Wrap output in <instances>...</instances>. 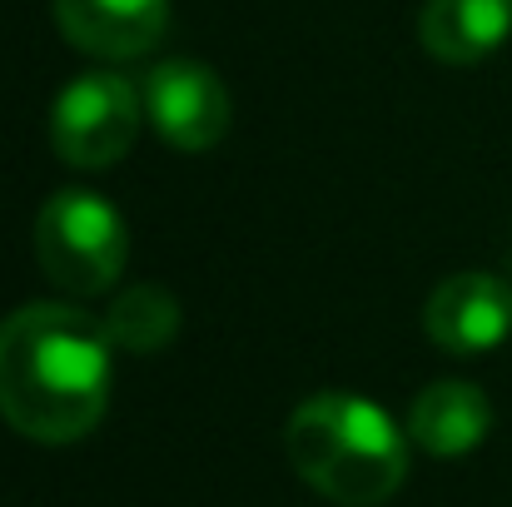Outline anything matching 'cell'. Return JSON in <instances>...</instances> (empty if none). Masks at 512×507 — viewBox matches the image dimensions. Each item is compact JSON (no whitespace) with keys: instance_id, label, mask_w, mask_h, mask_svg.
Returning <instances> with one entry per match:
<instances>
[{"instance_id":"3","label":"cell","mask_w":512,"mask_h":507,"mask_svg":"<svg viewBox=\"0 0 512 507\" xmlns=\"http://www.w3.org/2000/svg\"><path fill=\"white\" fill-rule=\"evenodd\" d=\"M130 254L125 219L90 189H60L35 214V259L70 294H105Z\"/></svg>"},{"instance_id":"6","label":"cell","mask_w":512,"mask_h":507,"mask_svg":"<svg viewBox=\"0 0 512 507\" xmlns=\"http://www.w3.org/2000/svg\"><path fill=\"white\" fill-rule=\"evenodd\" d=\"M423 324L443 353L478 358L512 334V289L498 274L463 269V274H453L433 289Z\"/></svg>"},{"instance_id":"5","label":"cell","mask_w":512,"mask_h":507,"mask_svg":"<svg viewBox=\"0 0 512 507\" xmlns=\"http://www.w3.org/2000/svg\"><path fill=\"white\" fill-rule=\"evenodd\" d=\"M145 115L174 150L194 155L224 140L229 130V90L199 60H165L145 80Z\"/></svg>"},{"instance_id":"1","label":"cell","mask_w":512,"mask_h":507,"mask_svg":"<svg viewBox=\"0 0 512 507\" xmlns=\"http://www.w3.org/2000/svg\"><path fill=\"white\" fill-rule=\"evenodd\" d=\"M110 329L70 304H25L0 324V413L35 443L85 438L110 403Z\"/></svg>"},{"instance_id":"8","label":"cell","mask_w":512,"mask_h":507,"mask_svg":"<svg viewBox=\"0 0 512 507\" xmlns=\"http://www.w3.org/2000/svg\"><path fill=\"white\" fill-rule=\"evenodd\" d=\"M493 428V408L483 398V388L463 383V378H443L428 383L413 408H408V438L433 453V458H463L473 453Z\"/></svg>"},{"instance_id":"10","label":"cell","mask_w":512,"mask_h":507,"mask_svg":"<svg viewBox=\"0 0 512 507\" xmlns=\"http://www.w3.org/2000/svg\"><path fill=\"white\" fill-rule=\"evenodd\" d=\"M105 329H110V343L125 353H160L179 334V304L160 284H135L130 294L115 299Z\"/></svg>"},{"instance_id":"4","label":"cell","mask_w":512,"mask_h":507,"mask_svg":"<svg viewBox=\"0 0 512 507\" xmlns=\"http://www.w3.org/2000/svg\"><path fill=\"white\" fill-rule=\"evenodd\" d=\"M140 110H145V95L125 75L90 70L60 90L50 110V145L75 169H110L130 155L140 135Z\"/></svg>"},{"instance_id":"7","label":"cell","mask_w":512,"mask_h":507,"mask_svg":"<svg viewBox=\"0 0 512 507\" xmlns=\"http://www.w3.org/2000/svg\"><path fill=\"white\" fill-rule=\"evenodd\" d=\"M65 40L100 60H130L160 45L170 0H50Z\"/></svg>"},{"instance_id":"2","label":"cell","mask_w":512,"mask_h":507,"mask_svg":"<svg viewBox=\"0 0 512 507\" xmlns=\"http://www.w3.org/2000/svg\"><path fill=\"white\" fill-rule=\"evenodd\" d=\"M294 473L329 503L378 507L408 478V443L398 423L358 393H314L284 428Z\"/></svg>"},{"instance_id":"9","label":"cell","mask_w":512,"mask_h":507,"mask_svg":"<svg viewBox=\"0 0 512 507\" xmlns=\"http://www.w3.org/2000/svg\"><path fill=\"white\" fill-rule=\"evenodd\" d=\"M418 35L443 65H478L512 35V0H428Z\"/></svg>"}]
</instances>
